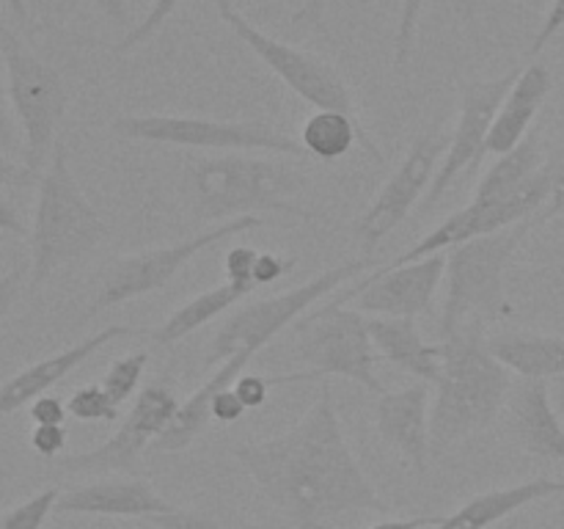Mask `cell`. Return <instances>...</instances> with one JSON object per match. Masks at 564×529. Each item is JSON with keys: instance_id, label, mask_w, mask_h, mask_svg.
I'll return each mask as SVG.
<instances>
[{"instance_id": "6da1fadb", "label": "cell", "mask_w": 564, "mask_h": 529, "mask_svg": "<svg viewBox=\"0 0 564 529\" xmlns=\"http://www.w3.org/2000/svg\"><path fill=\"white\" fill-rule=\"evenodd\" d=\"M231 455L297 529H330L352 512L389 510L341 430L328 380L319 384L314 406L286 433L248 441Z\"/></svg>"}, {"instance_id": "7a4b0ae2", "label": "cell", "mask_w": 564, "mask_h": 529, "mask_svg": "<svg viewBox=\"0 0 564 529\" xmlns=\"http://www.w3.org/2000/svg\"><path fill=\"white\" fill-rule=\"evenodd\" d=\"M372 264V257L350 259V262H341L323 270V273H317L314 279H308L306 284L295 287V290H286L273 298H262V301H253L248 303V306L237 309V312L220 325L218 334L213 336V342H209L207 356H204V369H209V375L202 380V386H198L187 400H182L174 422H171V428L160 435L154 450H187V446L196 441V435L213 422V417H209V402H213V397L218 395V391L229 389V386L246 373L251 358L257 356L262 347H268L286 325L297 323L303 314H308V309H312L319 298L345 287L347 281L356 279L358 273L369 270Z\"/></svg>"}, {"instance_id": "3957f363", "label": "cell", "mask_w": 564, "mask_h": 529, "mask_svg": "<svg viewBox=\"0 0 564 529\" xmlns=\"http://www.w3.org/2000/svg\"><path fill=\"white\" fill-rule=\"evenodd\" d=\"M510 395V369L490 353L479 325L441 339V375L430 406L433 455H444L460 441L488 430Z\"/></svg>"}, {"instance_id": "277c9868", "label": "cell", "mask_w": 564, "mask_h": 529, "mask_svg": "<svg viewBox=\"0 0 564 529\" xmlns=\"http://www.w3.org/2000/svg\"><path fill=\"white\" fill-rule=\"evenodd\" d=\"M185 182L196 215L213 224L262 213L297 220L314 218L312 209L297 198L306 174L279 160L240 152L204 158L185 171Z\"/></svg>"}, {"instance_id": "5b68a950", "label": "cell", "mask_w": 564, "mask_h": 529, "mask_svg": "<svg viewBox=\"0 0 564 529\" xmlns=\"http://www.w3.org/2000/svg\"><path fill=\"white\" fill-rule=\"evenodd\" d=\"M28 237H31V262H28L31 290H39L64 264L88 257L108 237V224L72 174L64 143H55L53 158L36 182V209Z\"/></svg>"}, {"instance_id": "8992f818", "label": "cell", "mask_w": 564, "mask_h": 529, "mask_svg": "<svg viewBox=\"0 0 564 529\" xmlns=\"http://www.w3.org/2000/svg\"><path fill=\"white\" fill-rule=\"evenodd\" d=\"M534 226L538 220H523L446 251V298L438 320L441 339H449L482 320L501 317L510 309L505 295L507 268Z\"/></svg>"}, {"instance_id": "52a82bcc", "label": "cell", "mask_w": 564, "mask_h": 529, "mask_svg": "<svg viewBox=\"0 0 564 529\" xmlns=\"http://www.w3.org/2000/svg\"><path fill=\"white\" fill-rule=\"evenodd\" d=\"M295 328V358L306 364V369L295 375H279L273 378V386L345 378L372 395H383L386 389L378 378L380 356L369 334L367 314L352 306L341 309V303L334 301L303 314Z\"/></svg>"}, {"instance_id": "ba28073f", "label": "cell", "mask_w": 564, "mask_h": 529, "mask_svg": "<svg viewBox=\"0 0 564 529\" xmlns=\"http://www.w3.org/2000/svg\"><path fill=\"white\" fill-rule=\"evenodd\" d=\"M0 55L9 80V102L22 132V154L33 174H42L55 149V132L64 121L69 91L55 66L39 58L25 39L9 25H0Z\"/></svg>"}, {"instance_id": "9c48e42d", "label": "cell", "mask_w": 564, "mask_h": 529, "mask_svg": "<svg viewBox=\"0 0 564 529\" xmlns=\"http://www.w3.org/2000/svg\"><path fill=\"white\" fill-rule=\"evenodd\" d=\"M110 130L127 141L163 143L213 152H270L286 158H306L301 141L268 121H218L202 116L138 114L116 116Z\"/></svg>"}, {"instance_id": "30bf717a", "label": "cell", "mask_w": 564, "mask_h": 529, "mask_svg": "<svg viewBox=\"0 0 564 529\" xmlns=\"http://www.w3.org/2000/svg\"><path fill=\"white\" fill-rule=\"evenodd\" d=\"M215 11H218L220 22L229 25V31L290 88L292 94L308 102L317 110H339V114L356 116L358 108L352 99L350 83L341 77V72L334 64H328L319 55L308 53V50L286 44L281 39L270 36L262 28L253 25L231 0H215Z\"/></svg>"}, {"instance_id": "8fae6325", "label": "cell", "mask_w": 564, "mask_h": 529, "mask_svg": "<svg viewBox=\"0 0 564 529\" xmlns=\"http://www.w3.org/2000/svg\"><path fill=\"white\" fill-rule=\"evenodd\" d=\"M264 224H268V220H264L262 215H242V218L213 224L209 229L198 231V235L187 237V240L171 242V246L149 248V251L116 259V262L110 264L108 273H105L91 306H88L86 320L97 317V314L105 312V309L121 306V303L135 301V298L141 295H149V292L163 290V287L169 284L171 279H176L180 270L185 268V264H191V259H196L202 251L229 240V237L242 235V231L259 229V226Z\"/></svg>"}, {"instance_id": "7c38bea8", "label": "cell", "mask_w": 564, "mask_h": 529, "mask_svg": "<svg viewBox=\"0 0 564 529\" xmlns=\"http://www.w3.org/2000/svg\"><path fill=\"white\" fill-rule=\"evenodd\" d=\"M446 149H449V132H424L408 147L394 174L386 180L378 196L352 226V237L364 248V257H369L386 237L394 235L402 220L413 213L419 198L427 196Z\"/></svg>"}, {"instance_id": "4fadbf2b", "label": "cell", "mask_w": 564, "mask_h": 529, "mask_svg": "<svg viewBox=\"0 0 564 529\" xmlns=\"http://www.w3.org/2000/svg\"><path fill=\"white\" fill-rule=\"evenodd\" d=\"M549 202V171H538L521 191L510 193L505 198H471L463 209L452 213L449 218L441 220L433 231L413 242L411 248L391 259L383 268H400V264L416 262V259L433 257V253L449 251V248L463 246L477 237L496 235L510 226L523 224V220H538L540 209Z\"/></svg>"}, {"instance_id": "5bb4252c", "label": "cell", "mask_w": 564, "mask_h": 529, "mask_svg": "<svg viewBox=\"0 0 564 529\" xmlns=\"http://www.w3.org/2000/svg\"><path fill=\"white\" fill-rule=\"evenodd\" d=\"M180 406L182 400L176 397L174 386L165 384V380H154L138 391L130 413L121 419L119 430L105 444L88 452H77V455L58 457L55 466L69 474L127 472L143 452L158 444L160 435L174 422Z\"/></svg>"}, {"instance_id": "9a60e30c", "label": "cell", "mask_w": 564, "mask_h": 529, "mask_svg": "<svg viewBox=\"0 0 564 529\" xmlns=\"http://www.w3.org/2000/svg\"><path fill=\"white\" fill-rule=\"evenodd\" d=\"M523 66H516L507 75L494 77V80H468L460 86V114H457L455 130L449 132V149L438 165L433 185H430L424 207H433L444 198V193L460 180L466 171L477 169L479 160L488 154L490 127H494L496 114L501 102L510 94L512 83L518 80Z\"/></svg>"}, {"instance_id": "2e32d148", "label": "cell", "mask_w": 564, "mask_h": 529, "mask_svg": "<svg viewBox=\"0 0 564 529\" xmlns=\"http://www.w3.org/2000/svg\"><path fill=\"white\" fill-rule=\"evenodd\" d=\"M446 276V251L400 268H378L369 279L339 292L336 303H356L367 317L416 320L433 309L435 292Z\"/></svg>"}, {"instance_id": "e0dca14e", "label": "cell", "mask_w": 564, "mask_h": 529, "mask_svg": "<svg viewBox=\"0 0 564 529\" xmlns=\"http://www.w3.org/2000/svg\"><path fill=\"white\" fill-rule=\"evenodd\" d=\"M375 428L380 441L405 457L416 474H427L433 457L430 441V389L427 384H413L405 389L383 391L375 402Z\"/></svg>"}, {"instance_id": "ac0fdd59", "label": "cell", "mask_w": 564, "mask_h": 529, "mask_svg": "<svg viewBox=\"0 0 564 529\" xmlns=\"http://www.w3.org/2000/svg\"><path fill=\"white\" fill-rule=\"evenodd\" d=\"M135 334H141V328H132V325H108V328L97 331V334H88L86 339L75 342V345L66 347V350L53 353V356L42 358V361L14 373L9 380L0 384V419L20 411V408L31 406L36 397L50 395V389H53L55 384H61L66 375L75 373L83 361H88V358H91L94 353L102 350L105 345Z\"/></svg>"}, {"instance_id": "d6986e66", "label": "cell", "mask_w": 564, "mask_h": 529, "mask_svg": "<svg viewBox=\"0 0 564 529\" xmlns=\"http://www.w3.org/2000/svg\"><path fill=\"white\" fill-rule=\"evenodd\" d=\"M507 433L534 461L564 463V424L551 402L549 380H523L507 402Z\"/></svg>"}, {"instance_id": "ffe728a7", "label": "cell", "mask_w": 564, "mask_h": 529, "mask_svg": "<svg viewBox=\"0 0 564 529\" xmlns=\"http://www.w3.org/2000/svg\"><path fill=\"white\" fill-rule=\"evenodd\" d=\"M171 510L176 507L165 501L147 479H94L64 490L55 505V512H75V516L154 518Z\"/></svg>"}, {"instance_id": "44dd1931", "label": "cell", "mask_w": 564, "mask_h": 529, "mask_svg": "<svg viewBox=\"0 0 564 529\" xmlns=\"http://www.w3.org/2000/svg\"><path fill=\"white\" fill-rule=\"evenodd\" d=\"M551 88H554V75H551L549 66H523L518 80L512 83L510 94L501 102L499 114H496L494 127H490L488 154H496V158L507 154L532 132V121L538 119Z\"/></svg>"}, {"instance_id": "7402d4cb", "label": "cell", "mask_w": 564, "mask_h": 529, "mask_svg": "<svg viewBox=\"0 0 564 529\" xmlns=\"http://www.w3.org/2000/svg\"><path fill=\"white\" fill-rule=\"evenodd\" d=\"M375 350L391 367L413 375L422 384H435L441 375V345L422 336L416 320L408 317H369Z\"/></svg>"}, {"instance_id": "603a6c76", "label": "cell", "mask_w": 564, "mask_h": 529, "mask_svg": "<svg viewBox=\"0 0 564 529\" xmlns=\"http://www.w3.org/2000/svg\"><path fill=\"white\" fill-rule=\"evenodd\" d=\"M562 494L564 479L551 477L529 479V483L510 485V488L485 490V494H477L474 499H468L466 505H463L460 510L452 512V516H444V521L435 529H488L494 527V523L510 518L512 512L534 505V501H543Z\"/></svg>"}, {"instance_id": "cb8c5ba5", "label": "cell", "mask_w": 564, "mask_h": 529, "mask_svg": "<svg viewBox=\"0 0 564 529\" xmlns=\"http://www.w3.org/2000/svg\"><path fill=\"white\" fill-rule=\"evenodd\" d=\"M488 347L510 373L523 380H551L564 375V336L538 331H501L488 336Z\"/></svg>"}, {"instance_id": "d4e9b609", "label": "cell", "mask_w": 564, "mask_h": 529, "mask_svg": "<svg viewBox=\"0 0 564 529\" xmlns=\"http://www.w3.org/2000/svg\"><path fill=\"white\" fill-rule=\"evenodd\" d=\"M257 290V281L251 279H226L224 284L209 287V290L198 292L196 298H191L187 303H182L180 309L169 314L163 323L154 331H149V339L154 347H171L176 342H182L185 336H191L193 331H198L202 325H207L209 320H215L218 314H224L226 309L237 306L240 301H246L251 292Z\"/></svg>"}, {"instance_id": "484cf974", "label": "cell", "mask_w": 564, "mask_h": 529, "mask_svg": "<svg viewBox=\"0 0 564 529\" xmlns=\"http://www.w3.org/2000/svg\"><path fill=\"white\" fill-rule=\"evenodd\" d=\"M356 143H361L378 163H383V154L356 116L339 114V110H314L301 127V147L306 158L323 160V163L341 160L350 154Z\"/></svg>"}, {"instance_id": "4316f807", "label": "cell", "mask_w": 564, "mask_h": 529, "mask_svg": "<svg viewBox=\"0 0 564 529\" xmlns=\"http://www.w3.org/2000/svg\"><path fill=\"white\" fill-rule=\"evenodd\" d=\"M538 171H543V141H540V132H529L516 149L496 158V163L479 180L474 198L488 202V198L510 196L521 191Z\"/></svg>"}, {"instance_id": "83f0119b", "label": "cell", "mask_w": 564, "mask_h": 529, "mask_svg": "<svg viewBox=\"0 0 564 529\" xmlns=\"http://www.w3.org/2000/svg\"><path fill=\"white\" fill-rule=\"evenodd\" d=\"M147 367H149L147 350L130 353V356L116 358V361L105 369V375L99 384H102V389L108 391L110 400L121 408L124 402L135 400L138 397V391H141V378H143V373H147Z\"/></svg>"}, {"instance_id": "f1b7e54d", "label": "cell", "mask_w": 564, "mask_h": 529, "mask_svg": "<svg viewBox=\"0 0 564 529\" xmlns=\"http://www.w3.org/2000/svg\"><path fill=\"white\" fill-rule=\"evenodd\" d=\"M61 494H64L61 488H44L31 499L9 507L6 512H0V529H42L50 512H55Z\"/></svg>"}, {"instance_id": "f546056e", "label": "cell", "mask_w": 564, "mask_h": 529, "mask_svg": "<svg viewBox=\"0 0 564 529\" xmlns=\"http://www.w3.org/2000/svg\"><path fill=\"white\" fill-rule=\"evenodd\" d=\"M66 411L77 422H116L119 417V406L110 400L108 391L102 389V384H86L80 389H75L66 400Z\"/></svg>"}, {"instance_id": "4dcf8cb0", "label": "cell", "mask_w": 564, "mask_h": 529, "mask_svg": "<svg viewBox=\"0 0 564 529\" xmlns=\"http://www.w3.org/2000/svg\"><path fill=\"white\" fill-rule=\"evenodd\" d=\"M180 3H182V0H152L147 17H143L141 22H135V25H132L130 31L124 33V39L119 42L116 53L127 55V53H132V50L143 47V44H147L149 39H152L154 33H158L160 28L165 25V22H169V17L174 14L176 6H180Z\"/></svg>"}, {"instance_id": "1f68e13d", "label": "cell", "mask_w": 564, "mask_h": 529, "mask_svg": "<svg viewBox=\"0 0 564 529\" xmlns=\"http://www.w3.org/2000/svg\"><path fill=\"white\" fill-rule=\"evenodd\" d=\"M427 0H400V22L394 33V66H405L416 47V31Z\"/></svg>"}, {"instance_id": "d6a6232c", "label": "cell", "mask_w": 564, "mask_h": 529, "mask_svg": "<svg viewBox=\"0 0 564 529\" xmlns=\"http://www.w3.org/2000/svg\"><path fill=\"white\" fill-rule=\"evenodd\" d=\"M158 529H242V527H229V523H220L215 518L204 516V512H193V510H171L165 516H154L149 518Z\"/></svg>"}, {"instance_id": "836d02e7", "label": "cell", "mask_w": 564, "mask_h": 529, "mask_svg": "<svg viewBox=\"0 0 564 529\" xmlns=\"http://www.w3.org/2000/svg\"><path fill=\"white\" fill-rule=\"evenodd\" d=\"M31 446L36 455L47 457V461H58L66 446V428L64 424H33Z\"/></svg>"}, {"instance_id": "e575fe53", "label": "cell", "mask_w": 564, "mask_h": 529, "mask_svg": "<svg viewBox=\"0 0 564 529\" xmlns=\"http://www.w3.org/2000/svg\"><path fill=\"white\" fill-rule=\"evenodd\" d=\"M295 257H279V253H270V251H259L257 259V270H253V281L257 287H270V284H279L284 276H290L295 270Z\"/></svg>"}, {"instance_id": "d590c367", "label": "cell", "mask_w": 564, "mask_h": 529, "mask_svg": "<svg viewBox=\"0 0 564 529\" xmlns=\"http://www.w3.org/2000/svg\"><path fill=\"white\" fill-rule=\"evenodd\" d=\"M270 386H273V378H270V375L242 373L240 378L231 384V389L237 391V397H240V402L246 406V411H253V408L264 406Z\"/></svg>"}, {"instance_id": "8d00e7d4", "label": "cell", "mask_w": 564, "mask_h": 529, "mask_svg": "<svg viewBox=\"0 0 564 529\" xmlns=\"http://www.w3.org/2000/svg\"><path fill=\"white\" fill-rule=\"evenodd\" d=\"M545 171H549V202L540 209L538 224H545V220L564 215V158L545 165Z\"/></svg>"}, {"instance_id": "74e56055", "label": "cell", "mask_w": 564, "mask_h": 529, "mask_svg": "<svg viewBox=\"0 0 564 529\" xmlns=\"http://www.w3.org/2000/svg\"><path fill=\"white\" fill-rule=\"evenodd\" d=\"M562 28H564V0H551L543 25H540V31L534 33L532 44H529V55L543 53V50L554 42V36L562 31Z\"/></svg>"}, {"instance_id": "f35d334b", "label": "cell", "mask_w": 564, "mask_h": 529, "mask_svg": "<svg viewBox=\"0 0 564 529\" xmlns=\"http://www.w3.org/2000/svg\"><path fill=\"white\" fill-rule=\"evenodd\" d=\"M20 149V125H17L14 110H11L9 94H6V88H0V152L17 154Z\"/></svg>"}, {"instance_id": "ab89813d", "label": "cell", "mask_w": 564, "mask_h": 529, "mask_svg": "<svg viewBox=\"0 0 564 529\" xmlns=\"http://www.w3.org/2000/svg\"><path fill=\"white\" fill-rule=\"evenodd\" d=\"M28 417L33 419V424H64L69 411H66V402L55 395H42L28 406Z\"/></svg>"}, {"instance_id": "60d3db41", "label": "cell", "mask_w": 564, "mask_h": 529, "mask_svg": "<svg viewBox=\"0 0 564 529\" xmlns=\"http://www.w3.org/2000/svg\"><path fill=\"white\" fill-rule=\"evenodd\" d=\"M259 251L251 246H231L229 253H226V279H251L253 270H257Z\"/></svg>"}, {"instance_id": "b9f144b4", "label": "cell", "mask_w": 564, "mask_h": 529, "mask_svg": "<svg viewBox=\"0 0 564 529\" xmlns=\"http://www.w3.org/2000/svg\"><path fill=\"white\" fill-rule=\"evenodd\" d=\"M242 413H246V406L240 402V397H237V391L231 389H224L218 391V395L213 397V402H209V417H213V422H220V424H235L237 419H242Z\"/></svg>"}, {"instance_id": "7bdbcfd3", "label": "cell", "mask_w": 564, "mask_h": 529, "mask_svg": "<svg viewBox=\"0 0 564 529\" xmlns=\"http://www.w3.org/2000/svg\"><path fill=\"white\" fill-rule=\"evenodd\" d=\"M25 276H28V264H17L11 268L9 273L0 276V323L6 320V314L11 312V306L20 298L22 287H25Z\"/></svg>"}, {"instance_id": "ee69618b", "label": "cell", "mask_w": 564, "mask_h": 529, "mask_svg": "<svg viewBox=\"0 0 564 529\" xmlns=\"http://www.w3.org/2000/svg\"><path fill=\"white\" fill-rule=\"evenodd\" d=\"M39 182V174H33L25 163H17L11 154L0 152V185L3 187H31Z\"/></svg>"}, {"instance_id": "f6af8a7d", "label": "cell", "mask_w": 564, "mask_h": 529, "mask_svg": "<svg viewBox=\"0 0 564 529\" xmlns=\"http://www.w3.org/2000/svg\"><path fill=\"white\" fill-rule=\"evenodd\" d=\"M325 9H328V0H303L301 9L292 14V25L295 28H323Z\"/></svg>"}, {"instance_id": "bcb514c9", "label": "cell", "mask_w": 564, "mask_h": 529, "mask_svg": "<svg viewBox=\"0 0 564 529\" xmlns=\"http://www.w3.org/2000/svg\"><path fill=\"white\" fill-rule=\"evenodd\" d=\"M444 516H413V518H386L367 529H435Z\"/></svg>"}, {"instance_id": "7dc6e473", "label": "cell", "mask_w": 564, "mask_h": 529, "mask_svg": "<svg viewBox=\"0 0 564 529\" xmlns=\"http://www.w3.org/2000/svg\"><path fill=\"white\" fill-rule=\"evenodd\" d=\"M0 231H6V235H14V237L28 235V226H25V220H22L20 209H17L6 196H0Z\"/></svg>"}, {"instance_id": "c3c4849f", "label": "cell", "mask_w": 564, "mask_h": 529, "mask_svg": "<svg viewBox=\"0 0 564 529\" xmlns=\"http://www.w3.org/2000/svg\"><path fill=\"white\" fill-rule=\"evenodd\" d=\"M99 9V14L108 22H113L116 28H127L130 22V9H127V0H91Z\"/></svg>"}, {"instance_id": "681fc988", "label": "cell", "mask_w": 564, "mask_h": 529, "mask_svg": "<svg viewBox=\"0 0 564 529\" xmlns=\"http://www.w3.org/2000/svg\"><path fill=\"white\" fill-rule=\"evenodd\" d=\"M6 6H9L11 17H14L22 28H31V9H28V0H6Z\"/></svg>"}, {"instance_id": "f907efd6", "label": "cell", "mask_w": 564, "mask_h": 529, "mask_svg": "<svg viewBox=\"0 0 564 529\" xmlns=\"http://www.w3.org/2000/svg\"><path fill=\"white\" fill-rule=\"evenodd\" d=\"M543 529H554V523H545V527Z\"/></svg>"}, {"instance_id": "816d5d0a", "label": "cell", "mask_w": 564, "mask_h": 529, "mask_svg": "<svg viewBox=\"0 0 564 529\" xmlns=\"http://www.w3.org/2000/svg\"><path fill=\"white\" fill-rule=\"evenodd\" d=\"M0 25H3V20H0Z\"/></svg>"}]
</instances>
